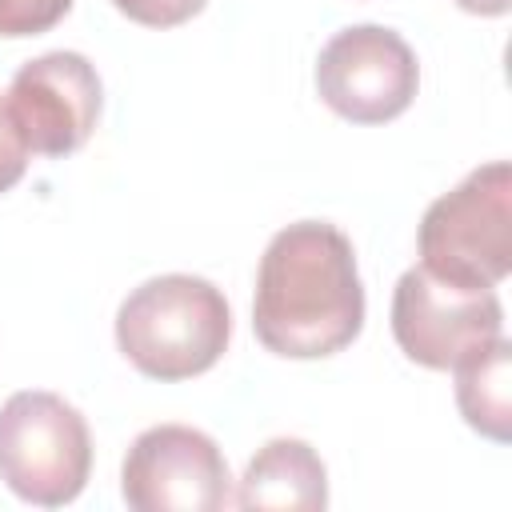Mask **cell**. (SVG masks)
Segmentation results:
<instances>
[{
    "instance_id": "cell-8",
    "label": "cell",
    "mask_w": 512,
    "mask_h": 512,
    "mask_svg": "<svg viewBox=\"0 0 512 512\" xmlns=\"http://www.w3.org/2000/svg\"><path fill=\"white\" fill-rule=\"evenodd\" d=\"M4 108L28 152L68 156L96 128L100 76L80 52H44L12 76Z\"/></svg>"
},
{
    "instance_id": "cell-14",
    "label": "cell",
    "mask_w": 512,
    "mask_h": 512,
    "mask_svg": "<svg viewBox=\"0 0 512 512\" xmlns=\"http://www.w3.org/2000/svg\"><path fill=\"white\" fill-rule=\"evenodd\" d=\"M452 4L472 12V16H504L512 8V0H452Z\"/></svg>"
},
{
    "instance_id": "cell-1",
    "label": "cell",
    "mask_w": 512,
    "mask_h": 512,
    "mask_svg": "<svg viewBox=\"0 0 512 512\" xmlns=\"http://www.w3.org/2000/svg\"><path fill=\"white\" fill-rule=\"evenodd\" d=\"M256 340L288 360H320L364 328V284L352 240L324 220L280 228L256 268Z\"/></svg>"
},
{
    "instance_id": "cell-7",
    "label": "cell",
    "mask_w": 512,
    "mask_h": 512,
    "mask_svg": "<svg viewBox=\"0 0 512 512\" xmlns=\"http://www.w3.org/2000/svg\"><path fill=\"white\" fill-rule=\"evenodd\" d=\"M120 496L136 512H216L232 504L228 460L188 424L144 428L120 468Z\"/></svg>"
},
{
    "instance_id": "cell-13",
    "label": "cell",
    "mask_w": 512,
    "mask_h": 512,
    "mask_svg": "<svg viewBox=\"0 0 512 512\" xmlns=\"http://www.w3.org/2000/svg\"><path fill=\"white\" fill-rule=\"evenodd\" d=\"M24 168H28V148H24V140H20L8 108L0 100V192H8L12 184H20Z\"/></svg>"
},
{
    "instance_id": "cell-3",
    "label": "cell",
    "mask_w": 512,
    "mask_h": 512,
    "mask_svg": "<svg viewBox=\"0 0 512 512\" xmlns=\"http://www.w3.org/2000/svg\"><path fill=\"white\" fill-rule=\"evenodd\" d=\"M420 268L460 288H496L512 272V168L480 164L420 220Z\"/></svg>"
},
{
    "instance_id": "cell-2",
    "label": "cell",
    "mask_w": 512,
    "mask_h": 512,
    "mask_svg": "<svg viewBox=\"0 0 512 512\" xmlns=\"http://www.w3.org/2000/svg\"><path fill=\"white\" fill-rule=\"evenodd\" d=\"M232 336L224 292L188 272L152 276L132 288L116 312V344L128 364L152 380H188L208 372Z\"/></svg>"
},
{
    "instance_id": "cell-4",
    "label": "cell",
    "mask_w": 512,
    "mask_h": 512,
    "mask_svg": "<svg viewBox=\"0 0 512 512\" xmlns=\"http://www.w3.org/2000/svg\"><path fill=\"white\" fill-rule=\"evenodd\" d=\"M92 472L84 416L56 392H16L0 408V480L28 504L76 500Z\"/></svg>"
},
{
    "instance_id": "cell-9",
    "label": "cell",
    "mask_w": 512,
    "mask_h": 512,
    "mask_svg": "<svg viewBox=\"0 0 512 512\" xmlns=\"http://www.w3.org/2000/svg\"><path fill=\"white\" fill-rule=\"evenodd\" d=\"M236 508H296L320 512L328 504V472L308 440L276 436L244 468L232 496Z\"/></svg>"
},
{
    "instance_id": "cell-11",
    "label": "cell",
    "mask_w": 512,
    "mask_h": 512,
    "mask_svg": "<svg viewBox=\"0 0 512 512\" xmlns=\"http://www.w3.org/2000/svg\"><path fill=\"white\" fill-rule=\"evenodd\" d=\"M72 0H0V36H40L68 16Z\"/></svg>"
},
{
    "instance_id": "cell-5",
    "label": "cell",
    "mask_w": 512,
    "mask_h": 512,
    "mask_svg": "<svg viewBox=\"0 0 512 512\" xmlns=\"http://www.w3.org/2000/svg\"><path fill=\"white\" fill-rule=\"evenodd\" d=\"M392 336L412 364L448 372L504 336V308L492 288H460L416 264L396 280Z\"/></svg>"
},
{
    "instance_id": "cell-10",
    "label": "cell",
    "mask_w": 512,
    "mask_h": 512,
    "mask_svg": "<svg viewBox=\"0 0 512 512\" xmlns=\"http://www.w3.org/2000/svg\"><path fill=\"white\" fill-rule=\"evenodd\" d=\"M456 404L460 416L488 440H512V344L496 336L492 344L464 356L456 368Z\"/></svg>"
},
{
    "instance_id": "cell-6",
    "label": "cell",
    "mask_w": 512,
    "mask_h": 512,
    "mask_svg": "<svg viewBox=\"0 0 512 512\" xmlns=\"http://www.w3.org/2000/svg\"><path fill=\"white\" fill-rule=\"evenodd\" d=\"M420 88V64L408 40L384 24L340 28L316 60L320 100L352 124H384L408 112Z\"/></svg>"
},
{
    "instance_id": "cell-12",
    "label": "cell",
    "mask_w": 512,
    "mask_h": 512,
    "mask_svg": "<svg viewBox=\"0 0 512 512\" xmlns=\"http://www.w3.org/2000/svg\"><path fill=\"white\" fill-rule=\"evenodd\" d=\"M112 4L144 28H176V24L192 20L208 0H112Z\"/></svg>"
}]
</instances>
